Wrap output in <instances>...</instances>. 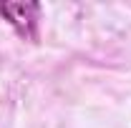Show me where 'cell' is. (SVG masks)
<instances>
[{
    "label": "cell",
    "mask_w": 131,
    "mask_h": 128,
    "mask_svg": "<svg viewBox=\"0 0 131 128\" xmlns=\"http://www.w3.org/2000/svg\"><path fill=\"white\" fill-rule=\"evenodd\" d=\"M0 13L10 18V23L23 35L25 33L30 35L33 33L30 28H33V23H35V13H38V5L35 3H25V8H23V3H5V5H0Z\"/></svg>",
    "instance_id": "cell-1"
}]
</instances>
